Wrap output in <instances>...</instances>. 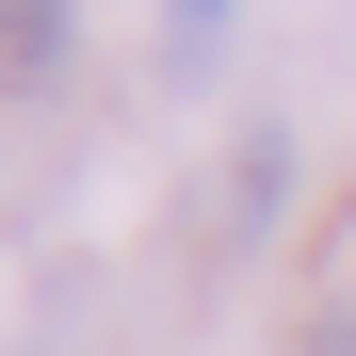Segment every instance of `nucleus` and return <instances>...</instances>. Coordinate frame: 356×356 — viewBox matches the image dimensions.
<instances>
[{"label":"nucleus","mask_w":356,"mask_h":356,"mask_svg":"<svg viewBox=\"0 0 356 356\" xmlns=\"http://www.w3.org/2000/svg\"><path fill=\"white\" fill-rule=\"evenodd\" d=\"M291 211V130H243V162H227V243H275Z\"/></svg>","instance_id":"1"},{"label":"nucleus","mask_w":356,"mask_h":356,"mask_svg":"<svg viewBox=\"0 0 356 356\" xmlns=\"http://www.w3.org/2000/svg\"><path fill=\"white\" fill-rule=\"evenodd\" d=\"M65 33H81V0H0V81H49Z\"/></svg>","instance_id":"2"},{"label":"nucleus","mask_w":356,"mask_h":356,"mask_svg":"<svg viewBox=\"0 0 356 356\" xmlns=\"http://www.w3.org/2000/svg\"><path fill=\"white\" fill-rule=\"evenodd\" d=\"M227 17H243V0H162V81H211V49H227Z\"/></svg>","instance_id":"3"},{"label":"nucleus","mask_w":356,"mask_h":356,"mask_svg":"<svg viewBox=\"0 0 356 356\" xmlns=\"http://www.w3.org/2000/svg\"><path fill=\"white\" fill-rule=\"evenodd\" d=\"M308 356H356V291H324V324H308Z\"/></svg>","instance_id":"4"}]
</instances>
